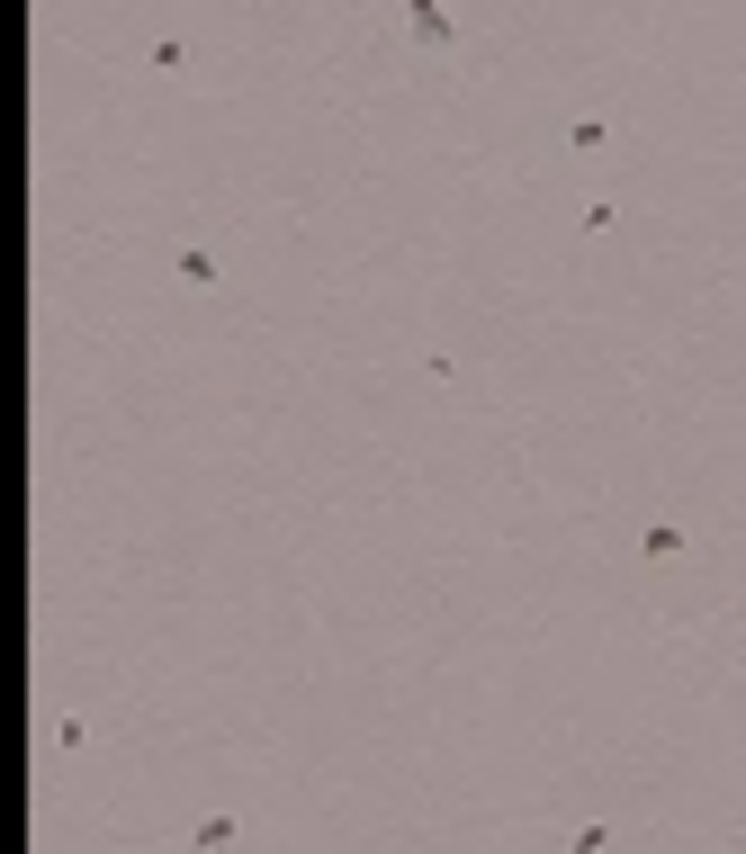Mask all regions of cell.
<instances>
[{
	"mask_svg": "<svg viewBox=\"0 0 746 854\" xmlns=\"http://www.w3.org/2000/svg\"><path fill=\"white\" fill-rule=\"evenodd\" d=\"M171 271H180V288H217V252L180 243V252H171Z\"/></svg>",
	"mask_w": 746,
	"mask_h": 854,
	"instance_id": "obj_1",
	"label": "cell"
},
{
	"mask_svg": "<svg viewBox=\"0 0 746 854\" xmlns=\"http://www.w3.org/2000/svg\"><path fill=\"white\" fill-rule=\"evenodd\" d=\"M404 19H414V36H423V45H450V36H459V28H450V10H432V0H414Z\"/></svg>",
	"mask_w": 746,
	"mask_h": 854,
	"instance_id": "obj_3",
	"label": "cell"
},
{
	"mask_svg": "<svg viewBox=\"0 0 746 854\" xmlns=\"http://www.w3.org/2000/svg\"><path fill=\"white\" fill-rule=\"evenodd\" d=\"M225 845H234V819H225V810L189 827V854H225Z\"/></svg>",
	"mask_w": 746,
	"mask_h": 854,
	"instance_id": "obj_2",
	"label": "cell"
},
{
	"mask_svg": "<svg viewBox=\"0 0 746 854\" xmlns=\"http://www.w3.org/2000/svg\"><path fill=\"white\" fill-rule=\"evenodd\" d=\"M639 549H648V558H684V531H674V521H648Z\"/></svg>",
	"mask_w": 746,
	"mask_h": 854,
	"instance_id": "obj_4",
	"label": "cell"
}]
</instances>
